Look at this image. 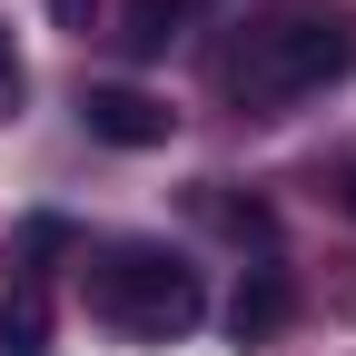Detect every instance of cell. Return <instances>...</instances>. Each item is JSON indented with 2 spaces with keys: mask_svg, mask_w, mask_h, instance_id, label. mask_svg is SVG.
<instances>
[{
  "mask_svg": "<svg viewBox=\"0 0 356 356\" xmlns=\"http://www.w3.org/2000/svg\"><path fill=\"white\" fill-rule=\"evenodd\" d=\"M20 89H30V70H20V40H10V30H0V119H10V109H20Z\"/></svg>",
  "mask_w": 356,
  "mask_h": 356,
  "instance_id": "cell-7",
  "label": "cell"
},
{
  "mask_svg": "<svg viewBox=\"0 0 356 356\" xmlns=\"http://www.w3.org/2000/svg\"><path fill=\"white\" fill-rule=\"evenodd\" d=\"M79 287H89V317H99L109 337L129 346H178L198 317H208V287H198V267L188 257H168L149 238H119L79 267Z\"/></svg>",
  "mask_w": 356,
  "mask_h": 356,
  "instance_id": "cell-2",
  "label": "cell"
},
{
  "mask_svg": "<svg viewBox=\"0 0 356 356\" xmlns=\"http://www.w3.org/2000/svg\"><path fill=\"white\" fill-rule=\"evenodd\" d=\"M287 307H297V287H287V267H248V287H238V307H228V327H238V346H267L287 327Z\"/></svg>",
  "mask_w": 356,
  "mask_h": 356,
  "instance_id": "cell-4",
  "label": "cell"
},
{
  "mask_svg": "<svg viewBox=\"0 0 356 356\" xmlns=\"http://www.w3.org/2000/svg\"><path fill=\"white\" fill-rule=\"evenodd\" d=\"M346 198H356V178H346Z\"/></svg>",
  "mask_w": 356,
  "mask_h": 356,
  "instance_id": "cell-9",
  "label": "cell"
},
{
  "mask_svg": "<svg viewBox=\"0 0 356 356\" xmlns=\"http://www.w3.org/2000/svg\"><path fill=\"white\" fill-rule=\"evenodd\" d=\"M0 356H50V297H40V277H20V297L0 307Z\"/></svg>",
  "mask_w": 356,
  "mask_h": 356,
  "instance_id": "cell-5",
  "label": "cell"
},
{
  "mask_svg": "<svg viewBox=\"0 0 356 356\" xmlns=\"http://www.w3.org/2000/svg\"><path fill=\"white\" fill-rule=\"evenodd\" d=\"M79 119L109 149H159L168 139V99H149V89H79Z\"/></svg>",
  "mask_w": 356,
  "mask_h": 356,
  "instance_id": "cell-3",
  "label": "cell"
},
{
  "mask_svg": "<svg viewBox=\"0 0 356 356\" xmlns=\"http://www.w3.org/2000/svg\"><path fill=\"white\" fill-rule=\"evenodd\" d=\"M346 70H356V10L346 0H277L218 50V89L248 119H287L317 89H337Z\"/></svg>",
  "mask_w": 356,
  "mask_h": 356,
  "instance_id": "cell-1",
  "label": "cell"
},
{
  "mask_svg": "<svg viewBox=\"0 0 356 356\" xmlns=\"http://www.w3.org/2000/svg\"><path fill=\"white\" fill-rule=\"evenodd\" d=\"M50 10H60L70 30H89V10H99V0H50Z\"/></svg>",
  "mask_w": 356,
  "mask_h": 356,
  "instance_id": "cell-8",
  "label": "cell"
},
{
  "mask_svg": "<svg viewBox=\"0 0 356 356\" xmlns=\"http://www.w3.org/2000/svg\"><path fill=\"white\" fill-rule=\"evenodd\" d=\"M178 10H188V0H129V10H119V40L139 60H159L168 40H178Z\"/></svg>",
  "mask_w": 356,
  "mask_h": 356,
  "instance_id": "cell-6",
  "label": "cell"
}]
</instances>
